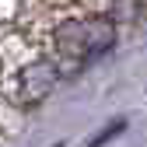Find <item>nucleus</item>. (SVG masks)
Instances as JSON below:
<instances>
[{"mask_svg": "<svg viewBox=\"0 0 147 147\" xmlns=\"http://www.w3.org/2000/svg\"><path fill=\"white\" fill-rule=\"evenodd\" d=\"M112 46V28L98 25V21H88V25H67L60 32V53L70 60H91L98 56L102 49Z\"/></svg>", "mask_w": 147, "mask_h": 147, "instance_id": "f257e3e1", "label": "nucleus"}, {"mask_svg": "<svg viewBox=\"0 0 147 147\" xmlns=\"http://www.w3.org/2000/svg\"><path fill=\"white\" fill-rule=\"evenodd\" d=\"M119 130H123V123H112V126H109V130H105V133H98L95 140H91V147H98V144H105L109 137H112V133H119Z\"/></svg>", "mask_w": 147, "mask_h": 147, "instance_id": "f03ea898", "label": "nucleus"}]
</instances>
